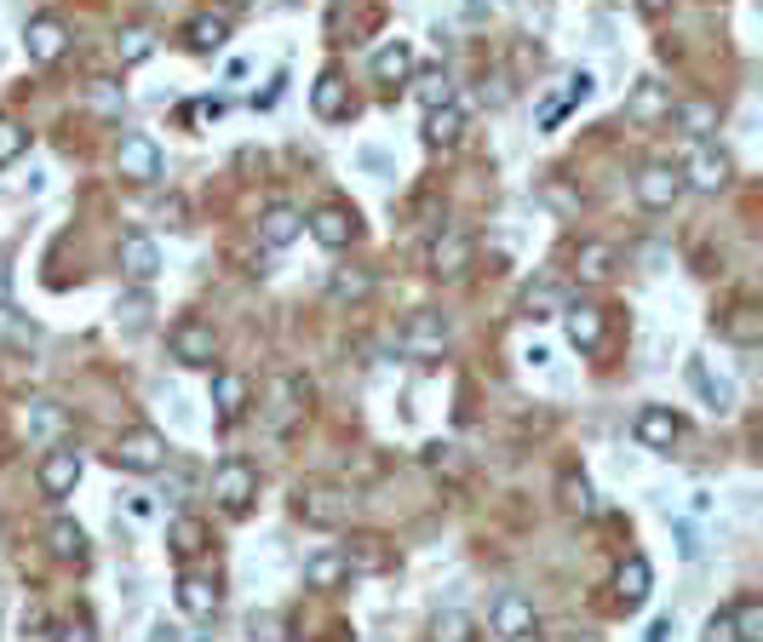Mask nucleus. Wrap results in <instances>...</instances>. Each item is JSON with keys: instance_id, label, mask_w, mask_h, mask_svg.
Wrapping results in <instances>:
<instances>
[{"instance_id": "obj_1", "label": "nucleus", "mask_w": 763, "mask_h": 642, "mask_svg": "<svg viewBox=\"0 0 763 642\" xmlns=\"http://www.w3.org/2000/svg\"><path fill=\"white\" fill-rule=\"evenodd\" d=\"M356 511V499L339 488V482H305V488L293 493V516L305 522V528H345Z\"/></svg>"}, {"instance_id": "obj_2", "label": "nucleus", "mask_w": 763, "mask_h": 642, "mask_svg": "<svg viewBox=\"0 0 763 642\" xmlns=\"http://www.w3.org/2000/svg\"><path fill=\"white\" fill-rule=\"evenodd\" d=\"M448 338H454V328H448V316H442V310H414L408 328L396 333V350L408 361H436L442 350H448Z\"/></svg>"}, {"instance_id": "obj_3", "label": "nucleus", "mask_w": 763, "mask_h": 642, "mask_svg": "<svg viewBox=\"0 0 763 642\" xmlns=\"http://www.w3.org/2000/svg\"><path fill=\"white\" fill-rule=\"evenodd\" d=\"M305 401H310V385L305 378H276L270 385V396H265V408H258V419H265V431L270 436H288L298 419H305Z\"/></svg>"}, {"instance_id": "obj_4", "label": "nucleus", "mask_w": 763, "mask_h": 642, "mask_svg": "<svg viewBox=\"0 0 763 642\" xmlns=\"http://www.w3.org/2000/svg\"><path fill=\"white\" fill-rule=\"evenodd\" d=\"M167 350H173L178 368H213V356H218V333L207 328V321L185 316V321H173V328H167Z\"/></svg>"}, {"instance_id": "obj_5", "label": "nucleus", "mask_w": 763, "mask_h": 642, "mask_svg": "<svg viewBox=\"0 0 763 642\" xmlns=\"http://www.w3.org/2000/svg\"><path fill=\"white\" fill-rule=\"evenodd\" d=\"M213 499L230 516H247L253 499H258V471L247 465V459H225V465L213 471Z\"/></svg>"}, {"instance_id": "obj_6", "label": "nucleus", "mask_w": 763, "mask_h": 642, "mask_svg": "<svg viewBox=\"0 0 763 642\" xmlns=\"http://www.w3.org/2000/svg\"><path fill=\"white\" fill-rule=\"evenodd\" d=\"M115 465H120V471H138V476L161 471V465H167V436L150 431V425L120 431V441H115Z\"/></svg>"}, {"instance_id": "obj_7", "label": "nucleus", "mask_w": 763, "mask_h": 642, "mask_svg": "<svg viewBox=\"0 0 763 642\" xmlns=\"http://www.w3.org/2000/svg\"><path fill=\"white\" fill-rule=\"evenodd\" d=\"M115 167H120V178H132V184H155L167 160H161V144L150 132H127L120 150H115Z\"/></svg>"}, {"instance_id": "obj_8", "label": "nucleus", "mask_w": 763, "mask_h": 642, "mask_svg": "<svg viewBox=\"0 0 763 642\" xmlns=\"http://www.w3.org/2000/svg\"><path fill=\"white\" fill-rule=\"evenodd\" d=\"M305 230H310L328 253H345L351 241H356V230H361V218L345 207V201H328V207H316V213L305 218Z\"/></svg>"}, {"instance_id": "obj_9", "label": "nucleus", "mask_w": 763, "mask_h": 642, "mask_svg": "<svg viewBox=\"0 0 763 642\" xmlns=\"http://www.w3.org/2000/svg\"><path fill=\"white\" fill-rule=\"evenodd\" d=\"M80 471H87V465H80V453L75 448H64V441H52V448H47V459H40V493H47V499H69L75 488H80Z\"/></svg>"}, {"instance_id": "obj_10", "label": "nucleus", "mask_w": 763, "mask_h": 642, "mask_svg": "<svg viewBox=\"0 0 763 642\" xmlns=\"http://www.w3.org/2000/svg\"><path fill=\"white\" fill-rule=\"evenodd\" d=\"M471 258H476V241H471L466 230H442V235L431 241L425 265H431L436 281H459V275L471 270Z\"/></svg>"}, {"instance_id": "obj_11", "label": "nucleus", "mask_w": 763, "mask_h": 642, "mask_svg": "<svg viewBox=\"0 0 763 642\" xmlns=\"http://www.w3.org/2000/svg\"><path fill=\"white\" fill-rule=\"evenodd\" d=\"M683 184H689V190H700V195H717L723 184H729V155H723V150H712V144H695L689 150V160H683Z\"/></svg>"}, {"instance_id": "obj_12", "label": "nucleus", "mask_w": 763, "mask_h": 642, "mask_svg": "<svg viewBox=\"0 0 763 642\" xmlns=\"http://www.w3.org/2000/svg\"><path fill=\"white\" fill-rule=\"evenodd\" d=\"M683 373H689V390L707 401L712 413H735V378L729 373H712L707 356H689V361H683Z\"/></svg>"}, {"instance_id": "obj_13", "label": "nucleus", "mask_w": 763, "mask_h": 642, "mask_svg": "<svg viewBox=\"0 0 763 642\" xmlns=\"http://www.w3.org/2000/svg\"><path fill=\"white\" fill-rule=\"evenodd\" d=\"M488 631L494 637H506V642H522V637H534L539 631V614H534V602L522 596V591H506L494 602V614H488Z\"/></svg>"}, {"instance_id": "obj_14", "label": "nucleus", "mask_w": 763, "mask_h": 642, "mask_svg": "<svg viewBox=\"0 0 763 642\" xmlns=\"http://www.w3.org/2000/svg\"><path fill=\"white\" fill-rule=\"evenodd\" d=\"M632 190H637V207H643V213H666L672 201L683 195V172L666 167V160H654V167H643V172H637V184H632Z\"/></svg>"}, {"instance_id": "obj_15", "label": "nucleus", "mask_w": 763, "mask_h": 642, "mask_svg": "<svg viewBox=\"0 0 763 642\" xmlns=\"http://www.w3.org/2000/svg\"><path fill=\"white\" fill-rule=\"evenodd\" d=\"M632 436L643 441V448H654V453H672L677 448V436H683V419L672 413V408H643L637 419H632Z\"/></svg>"}, {"instance_id": "obj_16", "label": "nucleus", "mask_w": 763, "mask_h": 642, "mask_svg": "<svg viewBox=\"0 0 763 642\" xmlns=\"http://www.w3.org/2000/svg\"><path fill=\"white\" fill-rule=\"evenodd\" d=\"M298 235H305V213H293L288 201H276V207H265V213H258V247H265V253L293 247Z\"/></svg>"}, {"instance_id": "obj_17", "label": "nucleus", "mask_w": 763, "mask_h": 642, "mask_svg": "<svg viewBox=\"0 0 763 642\" xmlns=\"http://www.w3.org/2000/svg\"><path fill=\"white\" fill-rule=\"evenodd\" d=\"M64 47H69V35H64V24H58L52 12L29 17V29H24V52L35 57V64H58V57H64Z\"/></svg>"}, {"instance_id": "obj_18", "label": "nucleus", "mask_w": 763, "mask_h": 642, "mask_svg": "<svg viewBox=\"0 0 763 642\" xmlns=\"http://www.w3.org/2000/svg\"><path fill=\"white\" fill-rule=\"evenodd\" d=\"M419 57H414V40H385V47L373 52V80L379 87H402V80H414Z\"/></svg>"}, {"instance_id": "obj_19", "label": "nucleus", "mask_w": 763, "mask_h": 642, "mask_svg": "<svg viewBox=\"0 0 763 642\" xmlns=\"http://www.w3.org/2000/svg\"><path fill=\"white\" fill-rule=\"evenodd\" d=\"M120 270H127V281H155V270H161V247L144 235V230H132V235H120Z\"/></svg>"}, {"instance_id": "obj_20", "label": "nucleus", "mask_w": 763, "mask_h": 642, "mask_svg": "<svg viewBox=\"0 0 763 642\" xmlns=\"http://www.w3.org/2000/svg\"><path fill=\"white\" fill-rule=\"evenodd\" d=\"M466 104H454V98H448V104H431L425 110V144L431 150H448V144H459V138H466Z\"/></svg>"}, {"instance_id": "obj_21", "label": "nucleus", "mask_w": 763, "mask_h": 642, "mask_svg": "<svg viewBox=\"0 0 763 642\" xmlns=\"http://www.w3.org/2000/svg\"><path fill=\"white\" fill-rule=\"evenodd\" d=\"M173 591H178V608H185L190 619H213V614H218V602H225L207 574H178V586H173Z\"/></svg>"}, {"instance_id": "obj_22", "label": "nucleus", "mask_w": 763, "mask_h": 642, "mask_svg": "<svg viewBox=\"0 0 763 642\" xmlns=\"http://www.w3.org/2000/svg\"><path fill=\"white\" fill-rule=\"evenodd\" d=\"M649 586H654V574H649V562H643V556H626V562H620V574H614L620 608H643V602H649Z\"/></svg>"}, {"instance_id": "obj_23", "label": "nucleus", "mask_w": 763, "mask_h": 642, "mask_svg": "<svg viewBox=\"0 0 763 642\" xmlns=\"http://www.w3.org/2000/svg\"><path fill=\"white\" fill-rule=\"evenodd\" d=\"M310 110L321 115V120H339L351 110V92H345V75L339 69H321L316 75V87H310Z\"/></svg>"}, {"instance_id": "obj_24", "label": "nucleus", "mask_w": 763, "mask_h": 642, "mask_svg": "<svg viewBox=\"0 0 763 642\" xmlns=\"http://www.w3.org/2000/svg\"><path fill=\"white\" fill-rule=\"evenodd\" d=\"M562 321H569V345L574 350H602V310L597 305H569L562 310Z\"/></svg>"}, {"instance_id": "obj_25", "label": "nucleus", "mask_w": 763, "mask_h": 642, "mask_svg": "<svg viewBox=\"0 0 763 642\" xmlns=\"http://www.w3.org/2000/svg\"><path fill=\"white\" fill-rule=\"evenodd\" d=\"M225 40H230V17L225 12H201V17H190V29H185V47L201 52V57L218 52Z\"/></svg>"}, {"instance_id": "obj_26", "label": "nucleus", "mask_w": 763, "mask_h": 642, "mask_svg": "<svg viewBox=\"0 0 763 642\" xmlns=\"http://www.w3.org/2000/svg\"><path fill=\"white\" fill-rule=\"evenodd\" d=\"M24 425H29V436H35V441H47V448H52V441L69 431V413L58 408V401L35 396V401H29V413H24Z\"/></svg>"}, {"instance_id": "obj_27", "label": "nucleus", "mask_w": 763, "mask_h": 642, "mask_svg": "<svg viewBox=\"0 0 763 642\" xmlns=\"http://www.w3.org/2000/svg\"><path fill=\"white\" fill-rule=\"evenodd\" d=\"M345 562H351V574H385L396 556L385 551V539H379V534H356L345 545Z\"/></svg>"}, {"instance_id": "obj_28", "label": "nucleus", "mask_w": 763, "mask_h": 642, "mask_svg": "<svg viewBox=\"0 0 763 642\" xmlns=\"http://www.w3.org/2000/svg\"><path fill=\"white\" fill-rule=\"evenodd\" d=\"M345 579H351L345 551H316V556L305 562V586H310V591H333V586H345Z\"/></svg>"}, {"instance_id": "obj_29", "label": "nucleus", "mask_w": 763, "mask_h": 642, "mask_svg": "<svg viewBox=\"0 0 763 642\" xmlns=\"http://www.w3.org/2000/svg\"><path fill=\"white\" fill-rule=\"evenodd\" d=\"M614 265H620V258H614L609 241H580V247H574V275L580 281H609Z\"/></svg>"}, {"instance_id": "obj_30", "label": "nucleus", "mask_w": 763, "mask_h": 642, "mask_svg": "<svg viewBox=\"0 0 763 642\" xmlns=\"http://www.w3.org/2000/svg\"><path fill=\"white\" fill-rule=\"evenodd\" d=\"M167 545H173V556H201L213 545V534H207V522L201 516H173V528H167Z\"/></svg>"}, {"instance_id": "obj_31", "label": "nucleus", "mask_w": 763, "mask_h": 642, "mask_svg": "<svg viewBox=\"0 0 763 642\" xmlns=\"http://www.w3.org/2000/svg\"><path fill=\"white\" fill-rule=\"evenodd\" d=\"M47 551L58 556V562H87V534H80V522H69V516H58L52 528H47Z\"/></svg>"}, {"instance_id": "obj_32", "label": "nucleus", "mask_w": 763, "mask_h": 642, "mask_svg": "<svg viewBox=\"0 0 763 642\" xmlns=\"http://www.w3.org/2000/svg\"><path fill=\"white\" fill-rule=\"evenodd\" d=\"M213 408H218V419L247 413V378L241 373H213Z\"/></svg>"}, {"instance_id": "obj_33", "label": "nucleus", "mask_w": 763, "mask_h": 642, "mask_svg": "<svg viewBox=\"0 0 763 642\" xmlns=\"http://www.w3.org/2000/svg\"><path fill=\"white\" fill-rule=\"evenodd\" d=\"M666 110H672V92L654 87V80H637V92L626 98V115H632V120H660Z\"/></svg>"}, {"instance_id": "obj_34", "label": "nucleus", "mask_w": 763, "mask_h": 642, "mask_svg": "<svg viewBox=\"0 0 763 642\" xmlns=\"http://www.w3.org/2000/svg\"><path fill=\"white\" fill-rule=\"evenodd\" d=\"M368 293H373V275L368 270H333V281H328L333 305H361Z\"/></svg>"}, {"instance_id": "obj_35", "label": "nucleus", "mask_w": 763, "mask_h": 642, "mask_svg": "<svg viewBox=\"0 0 763 642\" xmlns=\"http://www.w3.org/2000/svg\"><path fill=\"white\" fill-rule=\"evenodd\" d=\"M723 338H729V345H740V350H752L758 338H763V316L747 310V305L729 310V316H723Z\"/></svg>"}, {"instance_id": "obj_36", "label": "nucleus", "mask_w": 763, "mask_h": 642, "mask_svg": "<svg viewBox=\"0 0 763 642\" xmlns=\"http://www.w3.org/2000/svg\"><path fill=\"white\" fill-rule=\"evenodd\" d=\"M431 637H442V642H471V637H476V619H471L466 608H442V614L431 619Z\"/></svg>"}, {"instance_id": "obj_37", "label": "nucleus", "mask_w": 763, "mask_h": 642, "mask_svg": "<svg viewBox=\"0 0 763 642\" xmlns=\"http://www.w3.org/2000/svg\"><path fill=\"white\" fill-rule=\"evenodd\" d=\"M729 614H735V642H763V602L758 596H740Z\"/></svg>"}, {"instance_id": "obj_38", "label": "nucleus", "mask_w": 763, "mask_h": 642, "mask_svg": "<svg viewBox=\"0 0 763 642\" xmlns=\"http://www.w3.org/2000/svg\"><path fill=\"white\" fill-rule=\"evenodd\" d=\"M666 115L677 120V127H683V132H695V138L717 127V110H712V104H672Z\"/></svg>"}, {"instance_id": "obj_39", "label": "nucleus", "mask_w": 763, "mask_h": 642, "mask_svg": "<svg viewBox=\"0 0 763 642\" xmlns=\"http://www.w3.org/2000/svg\"><path fill=\"white\" fill-rule=\"evenodd\" d=\"M29 150V132H24V120H12V115H0V167H12L17 155Z\"/></svg>"}, {"instance_id": "obj_40", "label": "nucleus", "mask_w": 763, "mask_h": 642, "mask_svg": "<svg viewBox=\"0 0 763 642\" xmlns=\"http://www.w3.org/2000/svg\"><path fill=\"white\" fill-rule=\"evenodd\" d=\"M522 316H529L534 328H539V321H551V316H557V287H546V281H539V287H529V293H522Z\"/></svg>"}, {"instance_id": "obj_41", "label": "nucleus", "mask_w": 763, "mask_h": 642, "mask_svg": "<svg viewBox=\"0 0 763 642\" xmlns=\"http://www.w3.org/2000/svg\"><path fill=\"white\" fill-rule=\"evenodd\" d=\"M557 493H562V505H569V511H580V516H586V511L597 505V499H592V482H586V476H574V471L562 476V488H557Z\"/></svg>"}, {"instance_id": "obj_42", "label": "nucleus", "mask_w": 763, "mask_h": 642, "mask_svg": "<svg viewBox=\"0 0 763 642\" xmlns=\"http://www.w3.org/2000/svg\"><path fill=\"white\" fill-rule=\"evenodd\" d=\"M448 98H454V87H448V75H442V69H425V75H419V104H448Z\"/></svg>"}, {"instance_id": "obj_43", "label": "nucleus", "mask_w": 763, "mask_h": 642, "mask_svg": "<svg viewBox=\"0 0 763 642\" xmlns=\"http://www.w3.org/2000/svg\"><path fill=\"white\" fill-rule=\"evenodd\" d=\"M115 52H120V64H144V57L155 52V40H150L144 29H127V35H120V47H115Z\"/></svg>"}, {"instance_id": "obj_44", "label": "nucleus", "mask_w": 763, "mask_h": 642, "mask_svg": "<svg viewBox=\"0 0 763 642\" xmlns=\"http://www.w3.org/2000/svg\"><path fill=\"white\" fill-rule=\"evenodd\" d=\"M707 637H712V642H735V614L717 608V614L707 619Z\"/></svg>"}, {"instance_id": "obj_45", "label": "nucleus", "mask_w": 763, "mask_h": 642, "mask_svg": "<svg viewBox=\"0 0 763 642\" xmlns=\"http://www.w3.org/2000/svg\"><path fill=\"white\" fill-rule=\"evenodd\" d=\"M115 316H127V328H138V321H144V316H150V298H144V293H132V298H120V305H115Z\"/></svg>"}, {"instance_id": "obj_46", "label": "nucleus", "mask_w": 763, "mask_h": 642, "mask_svg": "<svg viewBox=\"0 0 763 642\" xmlns=\"http://www.w3.org/2000/svg\"><path fill=\"white\" fill-rule=\"evenodd\" d=\"M677 551H683V562H700V551H707V545H700V534L689 528V522H677Z\"/></svg>"}, {"instance_id": "obj_47", "label": "nucleus", "mask_w": 763, "mask_h": 642, "mask_svg": "<svg viewBox=\"0 0 763 642\" xmlns=\"http://www.w3.org/2000/svg\"><path fill=\"white\" fill-rule=\"evenodd\" d=\"M12 305V270H7V253H0V310Z\"/></svg>"}, {"instance_id": "obj_48", "label": "nucleus", "mask_w": 763, "mask_h": 642, "mask_svg": "<svg viewBox=\"0 0 763 642\" xmlns=\"http://www.w3.org/2000/svg\"><path fill=\"white\" fill-rule=\"evenodd\" d=\"M522 361H529V368H551V350L546 345H529V350H522Z\"/></svg>"}, {"instance_id": "obj_49", "label": "nucleus", "mask_w": 763, "mask_h": 642, "mask_svg": "<svg viewBox=\"0 0 763 642\" xmlns=\"http://www.w3.org/2000/svg\"><path fill=\"white\" fill-rule=\"evenodd\" d=\"M649 637H654V642H666V637H677V619H654V626H649Z\"/></svg>"}, {"instance_id": "obj_50", "label": "nucleus", "mask_w": 763, "mask_h": 642, "mask_svg": "<svg viewBox=\"0 0 763 642\" xmlns=\"http://www.w3.org/2000/svg\"><path fill=\"white\" fill-rule=\"evenodd\" d=\"M689 511H695V516H707V511H712V493H707V488L689 493Z\"/></svg>"}, {"instance_id": "obj_51", "label": "nucleus", "mask_w": 763, "mask_h": 642, "mask_svg": "<svg viewBox=\"0 0 763 642\" xmlns=\"http://www.w3.org/2000/svg\"><path fill=\"white\" fill-rule=\"evenodd\" d=\"M637 7H643V12L654 17V12H666V0H637Z\"/></svg>"}, {"instance_id": "obj_52", "label": "nucleus", "mask_w": 763, "mask_h": 642, "mask_svg": "<svg viewBox=\"0 0 763 642\" xmlns=\"http://www.w3.org/2000/svg\"><path fill=\"white\" fill-rule=\"evenodd\" d=\"M241 7H247V0H225V17H230V12H241Z\"/></svg>"}]
</instances>
